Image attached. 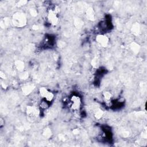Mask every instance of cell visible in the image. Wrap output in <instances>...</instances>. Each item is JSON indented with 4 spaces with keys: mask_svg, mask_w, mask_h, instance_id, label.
I'll return each instance as SVG.
<instances>
[{
    "mask_svg": "<svg viewBox=\"0 0 147 147\" xmlns=\"http://www.w3.org/2000/svg\"><path fill=\"white\" fill-rule=\"evenodd\" d=\"M69 105L70 107L73 110L77 111L79 110L81 106L80 98L76 95H72L69 99Z\"/></svg>",
    "mask_w": 147,
    "mask_h": 147,
    "instance_id": "cell-1",
    "label": "cell"
},
{
    "mask_svg": "<svg viewBox=\"0 0 147 147\" xmlns=\"http://www.w3.org/2000/svg\"><path fill=\"white\" fill-rule=\"evenodd\" d=\"M13 24L17 26H22L26 23V18L22 13H17L13 16Z\"/></svg>",
    "mask_w": 147,
    "mask_h": 147,
    "instance_id": "cell-2",
    "label": "cell"
},
{
    "mask_svg": "<svg viewBox=\"0 0 147 147\" xmlns=\"http://www.w3.org/2000/svg\"><path fill=\"white\" fill-rule=\"evenodd\" d=\"M28 118L30 120H34L38 114V110L34 106H28L26 110Z\"/></svg>",
    "mask_w": 147,
    "mask_h": 147,
    "instance_id": "cell-3",
    "label": "cell"
},
{
    "mask_svg": "<svg viewBox=\"0 0 147 147\" xmlns=\"http://www.w3.org/2000/svg\"><path fill=\"white\" fill-rule=\"evenodd\" d=\"M96 41L99 45L103 47H105L108 44L109 38L105 35L99 34L96 37Z\"/></svg>",
    "mask_w": 147,
    "mask_h": 147,
    "instance_id": "cell-4",
    "label": "cell"
},
{
    "mask_svg": "<svg viewBox=\"0 0 147 147\" xmlns=\"http://www.w3.org/2000/svg\"><path fill=\"white\" fill-rule=\"evenodd\" d=\"M51 102L47 101V100L43 99L42 100V101L40 102V108L42 109V110H46L47 109L49 106V104H50Z\"/></svg>",
    "mask_w": 147,
    "mask_h": 147,
    "instance_id": "cell-5",
    "label": "cell"
}]
</instances>
